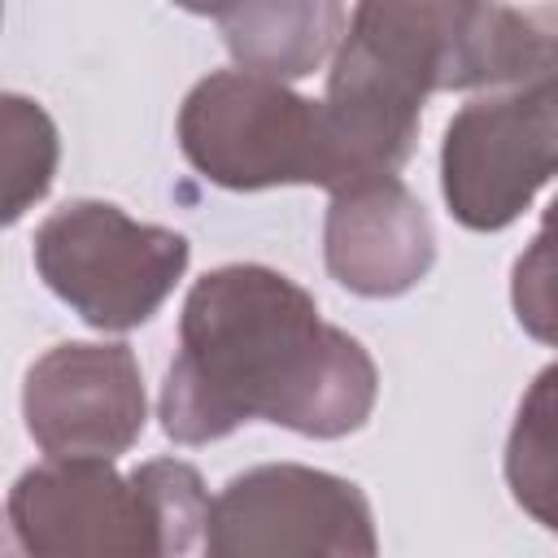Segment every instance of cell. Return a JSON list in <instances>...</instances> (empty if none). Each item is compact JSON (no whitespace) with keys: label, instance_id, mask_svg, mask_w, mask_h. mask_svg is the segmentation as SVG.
<instances>
[{"label":"cell","instance_id":"8fae6325","mask_svg":"<svg viewBox=\"0 0 558 558\" xmlns=\"http://www.w3.org/2000/svg\"><path fill=\"white\" fill-rule=\"evenodd\" d=\"M506 484L510 497L558 536V362L545 366L519 401L506 440Z\"/></svg>","mask_w":558,"mask_h":558},{"label":"cell","instance_id":"8992f818","mask_svg":"<svg viewBox=\"0 0 558 558\" xmlns=\"http://www.w3.org/2000/svg\"><path fill=\"white\" fill-rule=\"evenodd\" d=\"M558 174V70L466 100L445 126L440 192L471 231L510 227Z\"/></svg>","mask_w":558,"mask_h":558},{"label":"cell","instance_id":"7c38bea8","mask_svg":"<svg viewBox=\"0 0 558 558\" xmlns=\"http://www.w3.org/2000/svg\"><path fill=\"white\" fill-rule=\"evenodd\" d=\"M0 118H4V174H9L4 222H17L26 205H35L52 187L61 144H57L52 118L26 96L9 92L0 100Z\"/></svg>","mask_w":558,"mask_h":558},{"label":"cell","instance_id":"ba28073f","mask_svg":"<svg viewBox=\"0 0 558 558\" xmlns=\"http://www.w3.org/2000/svg\"><path fill=\"white\" fill-rule=\"evenodd\" d=\"M31 440L48 458H118L148 418V397L131 344L65 340L48 349L22 388Z\"/></svg>","mask_w":558,"mask_h":558},{"label":"cell","instance_id":"30bf717a","mask_svg":"<svg viewBox=\"0 0 558 558\" xmlns=\"http://www.w3.org/2000/svg\"><path fill=\"white\" fill-rule=\"evenodd\" d=\"M349 13L336 0H296V4H227L209 9L240 70L262 78H305L349 31Z\"/></svg>","mask_w":558,"mask_h":558},{"label":"cell","instance_id":"52a82bcc","mask_svg":"<svg viewBox=\"0 0 558 558\" xmlns=\"http://www.w3.org/2000/svg\"><path fill=\"white\" fill-rule=\"evenodd\" d=\"M205 558H379L366 493L331 471L266 462L209 501Z\"/></svg>","mask_w":558,"mask_h":558},{"label":"cell","instance_id":"6da1fadb","mask_svg":"<svg viewBox=\"0 0 558 558\" xmlns=\"http://www.w3.org/2000/svg\"><path fill=\"white\" fill-rule=\"evenodd\" d=\"M375 397L379 371L362 340L323 323L288 275L235 262L192 283L157 410L179 445L222 440L253 418L336 440L371 418Z\"/></svg>","mask_w":558,"mask_h":558},{"label":"cell","instance_id":"277c9868","mask_svg":"<svg viewBox=\"0 0 558 558\" xmlns=\"http://www.w3.org/2000/svg\"><path fill=\"white\" fill-rule=\"evenodd\" d=\"M179 148L209 183L231 192L331 187L323 100L248 70H214L183 96Z\"/></svg>","mask_w":558,"mask_h":558},{"label":"cell","instance_id":"4fadbf2b","mask_svg":"<svg viewBox=\"0 0 558 558\" xmlns=\"http://www.w3.org/2000/svg\"><path fill=\"white\" fill-rule=\"evenodd\" d=\"M510 305H514L519 327L532 340L558 344V196L549 201L536 240L514 262Z\"/></svg>","mask_w":558,"mask_h":558},{"label":"cell","instance_id":"5b68a950","mask_svg":"<svg viewBox=\"0 0 558 558\" xmlns=\"http://www.w3.org/2000/svg\"><path fill=\"white\" fill-rule=\"evenodd\" d=\"M187 240L109 201H70L35 231L39 279L96 331L148 323L187 270Z\"/></svg>","mask_w":558,"mask_h":558},{"label":"cell","instance_id":"7a4b0ae2","mask_svg":"<svg viewBox=\"0 0 558 558\" xmlns=\"http://www.w3.org/2000/svg\"><path fill=\"white\" fill-rule=\"evenodd\" d=\"M4 510L22 558H183L205 532L209 493L183 458L126 475L109 458H48L17 475Z\"/></svg>","mask_w":558,"mask_h":558},{"label":"cell","instance_id":"3957f363","mask_svg":"<svg viewBox=\"0 0 558 558\" xmlns=\"http://www.w3.org/2000/svg\"><path fill=\"white\" fill-rule=\"evenodd\" d=\"M453 4H357L336 48L323 126L331 196L392 179L418 140V113L440 92Z\"/></svg>","mask_w":558,"mask_h":558},{"label":"cell","instance_id":"9c48e42d","mask_svg":"<svg viewBox=\"0 0 558 558\" xmlns=\"http://www.w3.org/2000/svg\"><path fill=\"white\" fill-rule=\"evenodd\" d=\"M323 257L340 288L357 296H401L436 262L432 218L397 174L353 183L327 205Z\"/></svg>","mask_w":558,"mask_h":558}]
</instances>
